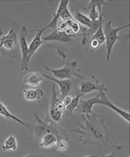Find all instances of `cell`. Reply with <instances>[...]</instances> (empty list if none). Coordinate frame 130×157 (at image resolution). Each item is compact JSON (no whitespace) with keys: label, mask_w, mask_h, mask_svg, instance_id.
Segmentation results:
<instances>
[{"label":"cell","mask_w":130,"mask_h":157,"mask_svg":"<svg viewBox=\"0 0 130 157\" xmlns=\"http://www.w3.org/2000/svg\"><path fill=\"white\" fill-rule=\"evenodd\" d=\"M81 116L83 122L78 121L77 128L71 130L69 132L79 134L78 141L83 145L98 147L106 146L110 141V134L104 118L95 113Z\"/></svg>","instance_id":"cell-1"},{"label":"cell","mask_w":130,"mask_h":157,"mask_svg":"<svg viewBox=\"0 0 130 157\" xmlns=\"http://www.w3.org/2000/svg\"><path fill=\"white\" fill-rule=\"evenodd\" d=\"M34 122L31 132L32 138H35L39 141L46 134H53L58 137L59 140L67 141L70 140L69 133L58 123L51 120L48 115L45 120H42L36 112H34Z\"/></svg>","instance_id":"cell-2"},{"label":"cell","mask_w":130,"mask_h":157,"mask_svg":"<svg viewBox=\"0 0 130 157\" xmlns=\"http://www.w3.org/2000/svg\"><path fill=\"white\" fill-rule=\"evenodd\" d=\"M78 60L68 62L65 65L61 68L52 69L47 66L45 68L50 71L57 79L71 80L72 78H83V77L80 74V69L78 68Z\"/></svg>","instance_id":"cell-3"},{"label":"cell","mask_w":130,"mask_h":157,"mask_svg":"<svg viewBox=\"0 0 130 157\" xmlns=\"http://www.w3.org/2000/svg\"><path fill=\"white\" fill-rule=\"evenodd\" d=\"M130 23L118 28L113 27L111 21L107 22L105 25L104 33L105 37L106 49V62H108L111 57L113 47L117 40L120 39L118 33L123 29L129 27Z\"/></svg>","instance_id":"cell-4"},{"label":"cell","mask_w":130,"mask_h":157,"mask_svg":"<svg viewBox=\"0 0 130 157\" xmlns=\"http://www.w3.org/2000/svg\"><path fill=\"white\" fill-rule=\"evenodd\" d=\"M58 92L56 91V85L54 84L52 88L51 102L49 114L47 115L51 120L58 123L62 120L66 109V106L62 101L58 97Z\"/></svg>","instance_id":"cell-5"},{"label":"cell","mask_w":130,"mask_h":157,"mask_svg":"<svg viewBox=\"0 0 130 157\" xmlns=\"http://www.w3.org/2000/svg\"><path fill=\"white\" fill-rule=\"evenodd\" d=\"M27 29L26 26H22L20 33V45L22 53L21 71H28L31 59L29 57V45L27 44Z\"/></svg>","instance_id":"cell-6"},{"label":"cell","mask_w":130,"mask_h":157,"mask_svg":"<svg viewBox=\"0 0 130 157\" xmlns=\"http://www.w3.org/2000/svg\"><path fill=\"white\" fill-rule=\"evenodd\" d=\"M92 80L82 81L80 82L79 88L80 93L84 94L92 93L98 91L99 92H107V88L104 84H100L94 76L91 77Z\"/></svg>","instance_id":"cell-7"},{"label":"cell","mask_w":130,"mask_h":157,"mask_svg":"<svg viewBox=\"0 0 130 157\" xmlns=\"http://www.w3.org/2000/svg\"><path fill=\"white\" fill-rule=\"evenodd\" d=\"M100 99L99 105H103L110 108L128 123L130 122V113L126 110H123L110 101L106 95V92H100Z\"/></svg>","instance_id":"cell-8"},{"label":"cell","mask_w":130,"mask_h":157,"mask_svg":"<svg viewBox=\"0 0 130 157\" xmlns=\"http://www.w3.org/2000/svg\"><path fill=\"white\" fill-rule=\"evenodd\" d=\"M100 99V94L99 93L93 97L86 99H81L79 105L75 110L79 114L89 115L93 114V106L95 105H99Z\"/></svg>","instance_id":"cell-9"},{"label":"cell","mask_w":130,"mask_h":157,"mask_svg":"<svg viewBox=\"0 0 130 157\" xmlns=\"http://www.w3.org/2000/svg\"><path fill=\"white\" fill-rule=\"evenodd\" d=\"M17 41V35L13 29H10L6 35H3L0 30V48L3 47L9 51H12Z\"/></svg>","instance_id":"cell-10"},{"label":"cell","mask_w":130,"mask_h":157,"mask_svg":"<svg viewBox=\"0 0 130 157\" xmlns=\"http://www.w3.org/2000/svg\"><path fill=\"white\" fill-rule=\"evenodd\" d=\"M43 77L47 78L50 80L56 82L59 87V93L60 94L61 96L60 99L62 101L66 96H68V94L70 92L71 88V80H60L53 78L47 74H41Z\"/></svg>","instance_id":"cell-11"},{"label":"cell","mask_w":130,"mask_h":157,"mask_svg":"<svg viewBox=\"0 0 130 157\" xmlns=\"http://www.w3.org/2000/svg\"><path fill=\"white\" fill-rule=\"evenodd\" d=\"M107 3L104 1H91L88 5L84 8V10L88 12V16L92 21L98 20L99 19V11H98V6H99L107 5Z\"/></svg>","instance_id":"cell-12"},{"label":"cell","mask_w":130,"mask_h":157,"mask_svg":"<svg viewBox=\"0 0 130 157\" xmlns=\"http://www.w3.org/2000/svg\"><path fill=\"white\" fill-rule=\"evenodd\" d=\"M0 116H2L7 120L14 121L19 124L24 126L26 128L28 129L30 132H31L33 123L31 124V123L25 122L19 118L14 115L9 111L5 105L1 102H0Z\"/></svg>","instance_id":"cell-13"},{"label":"cell","mask_w":130,"mask_h":157,"mask_svg":"<svg viewBox=\"0 0 130 157\" xmlns=\"http://www.w3.org/2000/svg\"><path fill=\"white\" fill-rule=\"evenodd\" d=\"M46 29L44 27L41 29H34L32 31L37 32L34 39H33L29 45V57L31 59L32 56L34 55L36 52L38 50L39 48L41 47L43 43H44L42 39V36L43 32Z\"/></svg>","instance_id":"cell-14"},{"label":"cell","mask_w":130,"mask_h":157,"mask_svg":"<svg viewBox=\"0 0 130 157\" xmlns=\"http://www.w3.org/2000/svg\"><path fill=\"white\" fill-rule=\"evenodd\" d=\"M23 97L26 101H38L44 96V91L41 88L24 89L23 92Z\"/></svg>","instance_id":"cell-15"},{"label":"cell","mask_w":130,"mask_h":157,"mask_svg":"<svg viewBox=\"0 0 130 157\" xmlns=\"http://www.w3.org/2000/svg\"><path fill=\"white\" fill-rule=\"evenodd\" d=\"M42 74L36 72L29 73L25 75L23 82L26 85L32 87H38L43 81Z\"/></svg>","instance_id":"cell-16"},{"label":"cell","mask_w":130,"mask_h":157,"mask_svg":"<svg viewBox=\"0 0 130 157\" xmlns=\"http://www.w3.org/2000/svg\"><path fill=\"white\" fill-rule=\"evenodd\" d=\"M58 141V137L55 134H46L39 140V146L41 148L49 149L56 146Z\"/></svg>","instance_id":"cell-17"},{"label":"cell","mask_w":130,"mask_h":157,"mask_svg":"<svg viewBox=\"0 0 130 157\" xmlns=\"http://www.w3.org/2000/svg\"><path fill=\"white\" fill-rule=\"evenodd\" d=\"M69 1H61L60 2L56 12L54 14L52 19L48 25L45 26L46 29L49 28H55L56 27L58 22L59 19L60 18V16L63 11L66 8L68 7Z\"/></svg>","instance_id":"cell-18"},{"label":"cell","mask_w":130,"mask_h":157,"mask_svg":"<svg viewBox=\"0 0 130 157\" xmlns=\"http://www.w3.org/2000/svg\"><path fill=\"white\" fill-rule=\"evenodd\" d=\"M17 148V140L16 137L13 135L9 136L5 139L2 146V151L5 152L14 151Z\"/></svg>","instance_id":"cell-19"},{"label":"cell","mask_w":130,"mask_h":157,"mask_svg":"<svg viewBox=\"0 0 130 157\" xmlns=\"http://www.w3.org/2000/svg\"><path fill=\"white\" fill-rule=\"evenodd\" d=\"M74 16L77 21L88 28L91 27L93 25V21L89 17L82 13L79 10L75 11Z\"/></svg>","instance_id":"cell-20"},{"label":"cell","mask_w":130,"mask_h":157,"mask_svg":"<svg viewBox=\"0 0 130 157\" xmlns=\"http://www.w3.org/2000/svg\"><path fill=\"white\" fill-rule=\"evenodd\" d=\"M82 94L80 93L76 96L72 98V101L68 106L66 107V109L64 113L66 115L70 116L72 115L74 112L76 110L79 105L80 100L82 96Z\"/></svg>","instance_id":"cell-21"},{"label":"cell","mask_w":130,"mask_h":157,"mask_svg":"<svg viewBox=\"0 0 130 157\" xmlns=\"http://www.w3.org/2000/svg\"><path fill=\"white\" fill-rule=\"evenodd\" d=\"M58 41L63 43H67L72 40L73 38L76 36L73 34H68L67 32L64 31H59Z\"/></svg>","instance_id":"cell-22"},{"label":"cell","mask_w":130,"mask_h":157,"mask_svg":"<svg viewBox=\"0 0 130 157\" xmlns=\"http://www.w3.org/2000/svg\"><path fill=\"white\" fill-rule=\"evenodd\" d=\"M69 29L72 34L77 36L80 34V33L81 32L82 28L79 22L74 20L71 22Z\"/></svg>","instance_id":"cell-23"},{"label":"cell","mask_w":130,"mask_h":157,"mask_svg":"<svg viewBox=\"0 0 130 157\" xmlns=\"http://www.w3.org/2000/svg\"><path fill=\"white\" fill-rule=\"evenodd\" d=\"M43 41H58L59 39V31L57 29L50 34L42 37Z\"/></svg>","instance_id":"cell-24"},{"label":"cell","mask_w":130,"mask_h":157,"mask_svg":"<svg viewBox=\"0 0 130 157\" xmlns=\"http://www.w3.org/2000/svg\"><path fill=\"white\" fill-rule=\"evenodd\" d=\"M57 149L58 151L63 152L66 151L67 148L68 144L66 141L64 140H59L56 145Z\"/></svg>","instance_id":"cell-25"},{"label":"cell","mask_w":130,"mask_h":157,"mask_svg":"<svg viewBox=\"0 0 130 157\" xmlns=\"http://www.w3.org/2000/svg\"><path fill=\"white\" fill-rule=\"evenodd\" d=\"M72 98L69 95L67 96L64 98L62 100L63 103L65 105L66 107L72 101Z\"/></svg>","instance_id":"cell-26"},{"label":"cell","mask_w":130,"mask_h":157,"mask_svg":"<svg viewBox=\"0 0 130 157\" xmlns=\"http://www.w3.org/2000/svg\"><path fill=\"white\" fill-rule=\"evenodd\" d=\"M99 154H100V155H101V157H117V154H116V153L114 152H112L108 155H105V154L103 153V152H102L100 150H99Z\"/></svg>","instance_id":"cell-27"},{"label":"cell","mask_w":130,"mask_h":157,"mask_svg":"<svg viewBox=\"0 0 130 157\" xmlns=\"http://www.w3.org/2000/svg\"><path fill=\"white\" fill-rule=\"evenodd\" d=\"M23 157H50L47 155H37V154H28Z\"/></svg>","instance_id":"cell-28"},{"label":"cell","mask_w":130,"mask_h":157,"mask_svg":"<svg viewBox=\"0 0 130 157\" xmlns=\"http://www.w3.org/2000/svg\"><path fill=\"white\" fill-rule=\"evenodd\" d=\"M96 155H87V156H86L83 157H96Z\"/></svg>","instance_id":"cell-29"},{"label":"cell","mask_w":130,"mask_h":157,"mask_svg":"<svg viewBox=\"0 0 130 157\" xmlns=\"http://www.w3.org/2000/svg\"><path fill=\"white\" fill-rule=\"evenodd\" d=\"M130 157V156H129V157Z\"/></svg>","instance_id":"cell-30"}]
</instances>
